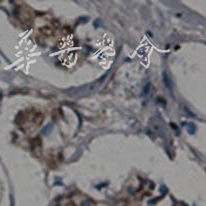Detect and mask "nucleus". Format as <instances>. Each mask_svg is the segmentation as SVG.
Wrapping results in <instances>:
<instances>
[{"mask_svg": "<svg viewBox=\"0 0 206 206\" xmlns=\"http://www.w3.org/2000/svg\"><path fill=\"white\" fill-rule=\"evenodd\" d=\"M150 88H151V84L150 83H147L146 85L144 86V88L142 90V95H147V94L149 93Z\"/></svg>", "mask_w": 206, "mask_h": 206, "instance_id": "nucleus-2", "label": "nucleus"}, {"mask_svg": "<svg viewBox=\"0 0 206 206\" xmlns=\"http://www.w3.org/2000/svg\"><path fill=\"white\" fill-rule=\"evenodd\" d=\"M162 80H163V83H164V85L165 87H166L167 89H171V80L169 78V76L167 75V73L166 72H163L162 73Z\"/></svg>", "mask_w": 206, "mask_h": 206, "instance_id": "nucleus-1", "label": "nucleus"}]
</instances>
